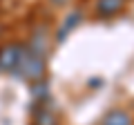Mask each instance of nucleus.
Wrapping results in <instances>:
<instances>
[{"label": "nucleus", "mask_w": 134, "mask_h": 125, "mask_svg": "<svg viewBox=\"0 0 134 125\" xmlns=\"http://www.w3.org/2000/svg\"><path fill=\"white\" fill-rule=\"evenodd\" d=\"M16 72H20V78H25L27 83L43 81V78H45V72H47V58L25 47L23 58H20V65H18Z\"/></svg>", "instance_id": "1"}, {"label": "nucleus", "mask_w": 134, "mask_h": 125, "mask_svg": "<svg viewBox=\"0 0 134 125\" xmlns=\"http://www.w3.org/2000/svg\"><path fill=\"white\" fill-rule=\"evenodd\" d=\"M25 45L20 43H7L0 47V72H16L23 58Z\"/></svg>", "instance_id": "2"}, {"label": "nucleus", "mask_w": 134, "mask_h": 125, "mask_svg": "<svg viewBox=\"0 0 134 125\" xmlns=\"http://www.w3.org/2000/svg\"><path fill=\"white\" fill-rule=\"evenodd\" d=\"M127 7V0H96L94 2V16L100 20H110L121 16Z\"/></svg>", "instance_id": "3"}, {"label": "nucleus", "mask_w": 134, "mask_h": 125, "mask_svg": "<svg viewBox=\"0 0 134 125\" xmlns=\"http://www.w3.org/2000/svg\"><path fill=\"white\" fill-rule=\"evenodd\" d=\"M34 125H58V112L54 110L52 101L34 105Z\"/></svg>", "instance_id": "4"}, {"label": "nucleus", "mask_w": 134, "mask_h": 125, "mask_svg": "<svg viewBox=\"0 0 134 125\" xmlns=\"http://www.w3.org/2000/svg\"><path fill=\"white\" fill-rule=\"evenodd\" d=\"M98 125H134V116L125 107H112L100 116Z\"/></svg>", "instance_id": "5"}, {"label": "nucleus", "mask_w": 134, "mask_h": 125, "mask_svg": "<svg viewBox=\"0 0 134 125\" xmlns=\"http://www.w3.org/2000/svg\"><path fill=\"white\" fill-rule=\"evenodd\" d=\"M25 47L47 58V54H49V34H47V29H45V27H36V29L31 31L29 43L25 45Z\"/></svg>", "instance_id": "6"}, {"label": "nucleus", "mask_w": 134, "mask_h": 125, "mask_svg": "<svg viewBox=\"0 0 134 125\" xmlns=\"http://www.w3.org/2000/svg\"><path fill=\"white\" fill-rule=\"evenodd\" d=\"M81 22H83V11L76 9V11H72V14H67V18L63 20L60 29L56 31V43H63V40L67 38V34H69V31H74Z\"/></svg>", "instance_id": "7"}, {"label": "nucleus", "mask_w": 134, "mask_h": 125, "mask_svg": "<svg viewBox=\"0 0 134 125\" xmlns=\"http://www.w3.org/2000/svg\"><path fill=\"white\" fill-rule=\"evenodd\" d=\"M45 101H49V83L43 78V81L31 83V105H38Z\"/></svg>", "instance_id": "8"}, {"label": "nucleus", "mask_w": 134, "mask_h": 125, "mask_svg": "<svg viewBox=\"0 0 134 125\" xmlns=\"http://www.w3.org/2000/svg\"><path fill=\"white\" fill-rule=\"evenodd\" d=\"M69 0H49V5H54V7H65Z\"/></svg>", "instance_id": "9"}, {"label": "nucleus", "mask_w": 134, "mask_h": 125, "mask_svg": "<svg viewBox=\"0 0 134 125\" xmlns=\"http://www.w3.org/2000/svg\"><path fill=\"white\" fill-rule=\"evenodd\" d=\"M0 36H2V25H0Z\"/></svg>", "instance_id": "10"}]
</instances>
